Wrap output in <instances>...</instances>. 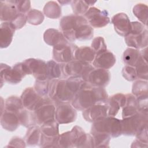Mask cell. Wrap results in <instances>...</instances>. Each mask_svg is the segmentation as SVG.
<instances>
[{
    "mask_svg": "<svg viewBox=\"0 0 148 148\" xmlns=\"http://www.w3.org/2000/svg\"><path fill=\"white\" fill-rule=\"evenodd\" d=\"M87 84L82 77L53 79L50 83L48 96L56 106L60 103H71L75 94Z\"/></svg>",
    "mask_w": 148,
    "mask_h": 148,
    "instance_id": "6da1fadb",
    "label": "cell"
},
{
    "mask_svg": "<svg viewBox=\"0 0 148 148\" xmlns=\"http://www.w3.org/2000/svg\"><path fill=\"white\" fill-rule=\"evenodd\" d=\"M60 29L69 42L90 40L94 36L93 28L83 16L69 14L62 17Z\"/></svg>",
    "mask_w": 148,
    "mask_h": 148,
    "instance_id": "7a4b0ae2",
    "label": "cell"
},
{
    "mask_svg": "<svg viewBox=\"0 0 148 148\" xmlns=\"http://www.w3.org/2000/svg\"><path fill=\"white\" fill-rule=\"evenodd\" d=\"M108 97L104 88L93 87L87 83L75 94L71 105L76 110L83 111L95 103H105Z\"/></svg>",
    "mask_w": 148,
    "mask_h": 148,
    "instance_id": "3957f363",
    "label": "cell"
},
{
    "mask_svg": "<svg viewBox=\"0 0 148 148\" xmlns=\"http://www.w3.org/2000/svg\"><path fill=\"white\" fill-rule=\"evenodd\" d=\"M0 75L1 87H2L5 82L11 84H18L26 75H31V73L24 62L17 63L13 67L1 63Z\"/></svg>",
    "mask_w": 148,
    "mask_h": 148,
    "instance_id": "277c9868",
    "label": "cell"
},
{
    "mask_svg": "<svg viewBox=\"0 0 148 148\" xmlns=\"http://www.w3.org/2000/svg\"><path fill=\"white\" fill-rule=\"evenodd\" d=\"M131 29L129 34L124 38L126 45L136 49L147 47L148 31L147 27L139 21L131 23Z\"/></svg>",
    "mask_w": 148,
    "mask_h": 148,
    "instance_id": "5b68a950",
    "label": "cell"
},
{
    "mask_svg": "<svg viewBox=\"0 0 148 148\" xmlns=\"http://www.w3.org/2000/svg\"><path fill=\"white\" fill-rule=\"evenodd\" d=\"M91 132L106 134L112 138L119 137L122 135L120 120L108 116L102 118L92 123Z\"/></svg>",
    "mask_w": 148,
    "mask_h": 148,
    "instance_id": "8992f818",
    "label": "cell"
},
{
    "mask_svg": "<svg viewBox=\"0 0 148 148\" xmlns=\"http://www.w3.org/2000/svg\"><path fill=\"white\" fill-rule=\"evenodd\" d=\"M147 116L138 113L120 120L121 134L126 136H135L140 129L147 125Z\"/></svg>",
    "mask_w": 148,
    "mask_h": 148,
    "instance_id": "52a82bcc",
    "label": "cell"
},
{
    "mask_svg": "<svg viewBox=\"0 0 148 148\" xmlns=\"http://www.w3.org/2000/svg\"><path fill=\"white\" fill-rule=\"evenodd\" d=\"M93 68L91 64L83 63L74 59L67 63L62 64V72L67 78L82 77L86 81L88 73Z\"/></svg>",
    "mask_w": 148,
    "mask_h": 148,
    "instance_id": "ba28073f",
    "label": "cell"
},
{
    "mask_svg": "<svg viewBox=\"0 0 148 148\" xmlns=\"http://www.w3.org/2000/svg\"><path fill=\"white\" fill-rule=\"evenodd\" d=\"M56 106L54 103L48 97L33 111L38 125L40 126L46 122L55 120Z\"/></svg>",
    "mask_w": 148,
    "mask_h": 148,
    "instance_id": "9c48e42d",
    "label": "cell"
},
{
    "mask_svg": "<svg viewBox=\"0 0 148 148\" xmlns=\"http://www.w3.org/2000/svg\"><path fill=\"white\" fill-rule=\"evenodd\" d=\"M77 46L72 42H66L53 47V58L60 64L67 63L74 60V53Z\"/></svg>",
    "mask_w": 148,
    "mask_h": 148,
    "instance_id": "30bf717a",
    "label": "cell"
},
{
    "mask_svg": "<svg viewBox=\"0 0 148 148\" xmlns=\"http://www.w3.org/2000/svg\"><path fill=\"white\" fill-rule=\"evenodd\" d=\"M84 17L92 28H102L110 23V18L106 10L91 6L84 14Z\"/></svg>",
    "mask_w": 148,
    "mask_h": 148,
    "instance_id": "8fae6325",
    "label": "cell"
},
{
    "mask_svg": "<svg viewBox=\"0 0 148 148\" xmlns=\"http://www.w3.org/2000/svg\"><path fill=\"white\" fill-rule=\"evenodd\" d=\"M77 110L70 103H60L56 105L55 120L59 124L74 122L77 118Z\"/></svg>",
    "mask_w": 148,
    "mask_h": 148,
    "instance_id": "7c38bea8",
    "label": "cell"
},
{
    "mask_svg": "<svg viewBox=\"0 0 148 148\" xmlns=\"http://www.w3.org/2000/svg\"><path fill=\"white\" fill-rule=\"evenodd\" d=\"M110 80V73L108 70L93 68L88 73L86 82L93 87H106Z\"/></svg>",
    "mask_w": 148,
    "mask_h": 148,
    "instance_id": "4fadbf2b",
    "label": "cell"
},
{
    "mask_svg": "<svg viewBox=\"0 0 148 148\" xmlns=\"http://www.w3.org/2000/svg\"><path fill=\"white\" fill-rule=\"evenodd\" d=\"M71 131L72 135L73 147H94V140L91 134L86 133L83 129L78 125L74 126Z\"/></svg>",
    "mask_w": 148,
    "mask_h": 148,
    "instance_id": "5bb4252c",
    "label": "cell"
},
{
    "mask_svg": "<svg viewBox=\"0 0 148 148\" xmlns=\"http://www.w3.org/2000/svg\"><path fill=\"white\" fill-rule=\"evenodd\" d=\"M46 98L39 95L34 87L26 88L23 91L20 97L24 107L31 111L35 110L40 105L45 101Z\"/></svg>",
    "mask_w": 148,
    "mask_h": 148,
    "instance_id": "9a60e30c",
    "label": "cell"
},
{
    "mask_svg": "<svg viewBox=\"0 0 148 148\" xmlns=\"http://www.w3.org/2000/svg\"><path fill=\"white\" fill-rule=\"evenodd\" d=\"M24 62L28 66L31 75H32L36 80L47 79L46 62L40 59L30 58L25 60Z\"/></svg>",
    "mask_w": 148,
    "mask_h": 148,
    "instance_id": "2e32d148",
    "label": "cell"
},
{
    "mask_svg": "<svg viewBox=\"0 0 148 148\" xmlns=\"http://www.w3.org/2000/svg\"><path fill=\"white\" fill-rule=\"evenodd\" d=\"M82 115L86 121L90 123H94L108 116V108L106 102L92 105L84 110Z\"/></svg>",
    "mask_w": 148,
    "mask_h": 148,
    "instance_id": "e0dca14e",
    "label": "cell"
},
{
    "mask_svg": "<svg viewBox=\"0 0 148 148\" xmlns=\"http://www.w3.org/2000/svg\"><path fill=\"white\" fill-rule=\"evenodd\" d=\"M112 23L115 31L121 36H126L130 34L131 29V21L125 13H119L112 18Z\"/></svg>",
    "mask_w": 148,
    "mask_h": 148,
    "instance_id": "ac0fdd59",
    "label": "cell"
},
{
    "mask_svg": "<svg viewBox=\"0 0 148 148\" xmlns=\"http://www.w3.org/2000/svg\"><path fill=\"white\" fill-rule=\"evenodd\" d=\"M16 5L12 0L1 1L0 20L3 22H12L19 14Z\"/></svg>",
    "mask_w": 148,
    "mask_h": 148,
    "instance_id": "d6986e66",
    "label": "cell"
},
{
    "mask_svg": "<svg viewBox=\"0 0 148 148\" xmlns=\"http://www.w3.org/2000/svg\"><path fill=\"white\" fill-rule=\"evenodd\" d=\"M116 58L110 51L106 50L95 55L92 64L95 68L108 70L115 64Z\"/></svg>",
    "mask_w": 148,
    "mask_h": 148,
    "instance_id": "ffe728a7",
    "label": "cell"
},
{
    "mask_svg": "<svg viewBox=\"0 0 148 148\" xmlns=\"http://www.w3.org/2000/svg\"><path fill=\"white\" fill-rule=\"evenodd\" d=\"M0 122L3 128L10 132L14 131L20 125L18 114L6 110L1 113Z\"/></svg>",
    "mask_w": 148,
    "mask_h": 148,
    "instance_id": "44dd1931",
    "label": "cell"
},
{
    "mask_svg": "<svg viewBox=\"0 0 148 148\" xmlns=\"http://www.w3.org/2000/svg\"><path fill=\"white\" fill-rule=\"evenodd\" d=\"M16 29L9 22H3L0 26V47L6 48L11 44Z\"/></svg>",
    "mask_w": 148,
    "mask_h": 148,
    "instance_id": "7402d4cb",
    "label": "cell"
},
{
    "mask_svg": "<svg viewBox=\"0 0 148 148\" xmlns=\"http://www.w3.org/2000/svg\"><path fill=\"white\" fill-rule=\"evenodd\" d=\"M43 39L46 44L53 47L68 42L61 31L54 28L46 29L43 34Z\"/></svg>",
    "mask_w": 148,
    "mask_h": 148,
    "instance_id": "603a6c76",
    "label": "cell"
},
{
    "mask_svg": "<svg viewBox=\"0 0 148 148\" xmlns=\"http://www.w3.org/2000/svg\"><path fill=\"white\" fill-rule=\"evenodd\" d=\"M126 102L122 108V118H127L138 113V99L132 94H127Z\"/></svg>",
    "mask_w": 148,
    "mask_h": 148,
    "instance_id": "cb8c5ba5",
    "label": "cell"
},
{
    "mask_svg": "<svg viewBox=\"0 0 148 148\" xmlns=\"http://www.w3.org/2000/svg\"><path fill=\"white\" fill-rule=\"evenodd\" d=\"M95 53L91 47L81 46L76 49L74 53V58L83 63L91 64L93 62Z\"/></svg>",
    "mask_w": 148,
    "mask_h": 148,
    "instance_id": "d4e9b609",
    "label": "cell"
},
{
    "mask_svg": "<svg viewBox=\"0 0 148 148\" xmlns=\"http://www.w3.org/2000/svg\"><path fill=\"white\" fill-rule=\"evenodd\" d=\"M41 135L47 138H56L59 137V123L53 120L46 122L40 126Z\"/></svg>",
    "mask_w": 148,
    "mask_h": 148,
    "instance_id": "484cf974",
    "label": "cell"
},
{
    "mask_svg": "<svg viewBox=\"0 0 148 148\" xmlns=\"http://www.w3.org/2000/svg\"><path fill=\"white\" fill-rule=\"evenodd\" d=\"M41 131L39 125H34L28 128L24 140L26 145L29 146L38 145L40 141Z\"/></svg>",
    "mask_w": 148,
    "mask_h": 148,
    "instance_id": "4316f807",
    "label": "cell"
},
{
    "mask_svg": "<svg viewBox=\"0 0 148 148\" xmlns=\"http://www.w3.org/2000/svg\"><path fill=\"white\" fill-rule=\"evenodd\" d=\"M147 80H136L132 87V94L138 99H146L147 98Z\"/></svg>",
    "mask_w": 148,
    "mask_h": 148,
    "instance_id": "83f0119b",
    "label": "cell"
},
{
    "mask_svg": "<svg viewBox=\"0 0 148 148\" xmlns=\"http://www.w3.org/2000/svg\"><path fill=\"white\" fill-rule=\"evenodd\" d=\"M141 57L139 49L128 47L123 54V61L125 65L135 67Z\"/></svg>",
    "mask_w": 148,
    "mask_h": 148,
    "instance_id": "f1b7e54d",
    "label": "cell"
},
{
    "mask_svg": "<svg viewBox=\"0 0 148 148\" xmlns=\"http://www.w3.org/2000/svg\"><path fill=\"white\" fill-rule=\"evenodd\" d=\"M43 14L48 18L57 19L61 15V8L56 1H49L44 6Z\"/></svg>",
    "mask_w": 148,
    "mask_h": 148,
    "instance_id": "f546056e",
    "label": "cell"
},
{
    "mask_svg": "<svg viewBox=\"0 0 148 148\" xmlns=\"http://www.w3.org/2000/svg\"><path fill=\"white\" fill-rule=\"evenodd\" d=\"M47 79L51 80L60 79L62 75V64L54 60H50L46 62Z\"/></svg>",
    "mask_w": 148,
    "mask_h": 148,
    "instance_id": "4dcf8cb0",
    "label": "cell"
},
{
    "mask_svg": "<svg viewBox=\"0 0 148 148\" xmlns=\"http://www.w3.org/2000/svg\"><path fill=\"white\" fill-rule=\"evenodd\" d=\"M24 108L21 98H18L17 96H10L5 101L4 110L18 114V113Z\"/></svg>",
    "mask_w": 148,
    "mask_h": 148,
    "instance_id": "1f68e13d",
    "label": "cell"
},
{
    "mask_svg": "<svg viewBox=\"0 0 148 148\" xmlns=\"http://www.w3.org/2000/svg\"><path fill=\"white\" fill-rule=\"evenodd\" d=\"M18 117L20 125L26 128L37 125L33 111L24 108L18 113Z\"/></svg>",
    "mask_w": 148,
    "mask_h": 148,
    "instance_id": "d6a6232c",
    "label": "cell"
},
{
    "mask_svg": "<svg viewBox=\"0 0 148 148\" xmlns=\"http://www.w3.org/2000/svg\"><path fill=\"white\" fill-rule=\"evenodd\" d=\"M134 14L138 18L140 23L145 26L147 25L148 7L146 4L139 3L135 5L132 9Z\"/></svg>",
    "mask_w": 148,
    "mask_h": 148,
    "instance_id": "836d02e7",
    "label": "cell"
},
{
    "mask_svg": "<svg viewBox=\"0 0 148 148\" xmlns=\"http://www.w3.org/2000/svg\"><path fill=\"white\" fill-rule=\"evenodd\" d=\"M94 140V147H109L111 136L106 134L90 132Z\"/></svg>",
    "mask_w": 148,
    "mask_h": 148,
    "instance_id": "e575fe53",
    "label": "cell"
},
{
    "mask_svg": "<svg viewBox=\"0 0 148 148\" xmlns=\"http://www.w3.org/2000/svg\"><path fill=\"white\" fill-rule=\"evenodd\" d=\"M147 60L141 57L135 66L137 78L140 80H147L148 79V67Z\"/></svg>",
    "mask_w": 148,
    "mask_h": 148,
    "instance_id": "d590c367",
    "label": "cell"
},
{
    "mask_svg": "<svg viewBox=\"0 0 148 148\" xmlns=\"http://www.w3.org/2000/svg\"><path fill=\"white\" fill-rule=\"evenodd\" d=\"M27 22L32 25H37L42 24L44 20V14L37 9H31L26 14Z\"/></svg>",
    "mask_w": 148,
    "mask_h": 148,
    "instance_id": "8d00e7d4",
    "label": "cell"
},
{
    "mask_svg": "<svg viewBox=\"0 0 148 148\" xmlns=\"http://www.w3.org/2000/svg\"><path fill=\"white\" fill-rule=\"evenodd\" d=\"M50 81L51 80L49 79L43 80H36L34 88L35 91L42 97H48Z\"/></svg>",
    "mask_w": 148,
    "mask_h": 148,
    "instance_id": "74e56055",
    "label": "cell"
},
{
    "mask_svg": "<svg viewBox=\"0 0 148 148\" xmlns=\"http://www.w3.org/2000/svg\"><path fill=\"white\" fill-rule=\"evenodd\" d=\"M72 9L74 14L82 16L87 12L89 9V5L87 3L86 1L82 0H74L72 1L71 3Z\"/></svg>",
    "mask_w": 148,
    "mask_h": 148,
    "instance_id": "f35d334b",
    "label": "cell"
},
{
    "mask_svg": "<svg viewBox=\"0 0 148 148\" xmlns=\"http://www.w3.org/2000/svg\"><path fill=\"white\" fill-rule=\"evenodd\" d=\"M57 147H73L72 135L71 131L60 134L57 143Z\"/></svg>",
    "mask_w": 148,
    "mask_h": 148,
    "instance_id": "ab89813d",
    "label": "cell"
},
{
    "mask_svg": "<svg viewBox=\"0 0 148 148\" xmlns=\"http://www.w3.org/2000/svg\"><path fill=\"white\" fill-rule=\"evenodd\" d=\"M106 104L108 108V116L115 117L120 110L121 107L118 102L112 97H108Z\"/></svg>",
    "mask_w": 148,
    "mask_h": 148,
    "instance_id": "60d3db41",
    "label": "cell"
},
{
    "mask_svg": "<svg viewBox=\"0 0 148 148\" xmlns=\"http://www.w3.org/2000/svg\"><path fill=\"white\" fill-rule=\"evenodd\" d=\"M91 47L94 51L95 55L107 50V46L104 39L101 36H98L93 39L91 44Z\"/></svg>",
    "mask_w": 148,
    "mask_h": 148,
    "instance_id": "b9f144b4",
    "label": "cell"
},
{
    "mask_svg": "<svg viewBox=\"0 0 148 148\" xmlns=\"http://www.w3.org/2000/svg\"><path fill=\"white\" fill-rule=\"evenodd\" d=\"M121 73L124 78L130 82L135 81L138 79L135 67L132 66L125 65L122 69Z\"/></svg>",
    "mask_w": 148,
    "mask_h": 148,
    "instance_id": "7bdbcfd3",
    "label": "cell"
},
{
    "mask_svg": "<svg viewBox=\"0 0 148 148\" xmlns=\"http://www.w3.org/2000/svg\"><path fill=\"white\" fill-rule=\"evenodd\" d=\"M12 2L16 5L20 13L27 14L31 10V1H17L12 0Z\"/></svg>",
    "mask_w": 148,
    "mask_h": 148,
    "instance_id": "ee69618b",
    "label": "cell"
},
{
    "mask_svg": "<svg viewBox=\"0 0 148 148\" xmlns=\"http://www.w3.org/2000/svg\"><path fill=\"white\" fill-rule=\"evenodd\" d=\"M27 22L26 14L19 13L17 17L10 23L13 25L16 30L20 29L23 28Z\"/></svg>",
    "mask_w": 148,
    "mask_h": 148,
    "instance_id": "f6af8a7d",
    "label": "cell"
},
{
    "mask_svg": "<svg viewBox=\"0 0 148 148\" xmlns=\"http://www.w3.org/2000/svg\"><path fill=\"white\" fill-rule=\"evenodd\" d=\"M26 143L24 139L18 136H14L9 141L8 145L6 147H25Z\"/></svg>",
    "mask_w": 148,
    "mask_h": 148,
    "instance_id": "bcb514c9",
    "label": "cell"
},
{
    "mask_svg": "<svg viewBox=\"0 0 148 148\" xmlns=\"http://www.w3.org/2000/svg\"><path fill=\"white\" fill-rule=\"evenodd\" d=\"M136 139L140 141L148 143V136H147V125L144 126L140 129L139 132L135 135Z\"/></svg>",
    "mask_w": 148,
    "mask_h": 148,
    "instance_id": "7dc6e473",
    "label": "cell"
},
{
    "mask_svg": "<svg viewBox=\"0 0 148 148\" xmlns=\"http://www.w3.org/2000/svg\"><path fill=\"white\" fill-rule=\"evenodd\" d=\"M138 109L139 113L148 115L147 98L138 99Z\"/></svg>",
    "mask_w": 148,
    "mask_h": 148,
    "instance_id": "c3c4849f",
    "label": "cell"
},
{
    "mask_svg": "<svg viewBox=\"0 0 148 148\" xmlns=\"http://www.w3.org/2000/svg\"><path fill=\"white\" fill-rule=\"evenodd\" d=\"M131 147H139V148H147L148 147V143H146L144 142H142L140 141L139 140L135 139L134 142H132L131 146Z\"/></svg>",
    "mask_w": 148,
    "mask_h": 148,
    "instance_id": "681fc988",
    "label": "cell"
},
{
    "mask_svg": "<svg viewBox=\"0 0 148 148\" xmlns=\"http://www.w3.org/2000/svg\"><path fill=\"white\" fill-rule=\"evenodd\" d=\"M58 3H60L61 5H67L68 4H71L72 2V1H69V0H63V1H58Z\"/></svg>",
    "mask_w": 148,
    "mask_h": 148,
    "instance_id": "f907efd6",
    "label": "cell"
}]
</instances>
